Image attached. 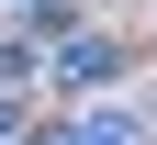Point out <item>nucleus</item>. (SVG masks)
Wrapping results in <instances>:
<instances>
[{
    "instance_id": "f257e3e1",
    "label": "nucleus",
    "mask_w": 157,
    "mask_h": 145,
    "mask_svg": "<svg viewBox=\"0 0 157 145\" xmlns=\"http://www.w3.org/2000/svg\"><path fill=\"white\" fill-rule=\"evenodd\" d=\"M112 67H124V45H101V34H67V56H56V78H67V89H101Z\"/></svg>"
}]
</instances>
